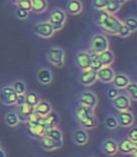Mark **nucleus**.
Returning <instances> with one entry per match:
<instances>
[{
    "label": "nucleus",
    "mask_w": 137,
    "mask_h": 157,
    "mask_svg": "<svg viewBox=\"0 0 137 157\" xmlns=\"http://www.w3.org/2000/svg\"><path fill=\"white\" fill-rule=\"evenodd\" d=\"M79 101H80L81 105H84L86 107L94 109L97 106L98 98L95 95V94H93L92 92H83L80 94Z\"/></svg>",
    "instance_id": "9b49d317"
},
{
    "label": "nucleus",
    "mask_w": 137,
    "mask_h": 157,
    "mask_svg": "<svg viewBox=\"0 0 137 157\" xmlns=\"http://www.w3.org/2000/svg\"><path fill=\"white\" fill-rule=\"evenodd\" d=\"M26 102V94H17V99H16V104L17 106L22 105Z\"/></svg>",
    "instance_id": "79ce46f5"
},
{
    "label": "nucleus",
    "mask_w": 137,
    "mask_h": 157,
    "mask_svg": "<svg viewBox=\"0 0 137 157\" xmlns=\"http://www.w3.org/2000/svg\"><path fill=\"white\" fill-rule=\"evenodd\" d=\"M72 140L75 144L79 146H84L87 143L88 141V135L86 129H78L75 130L73 135H72Z\"/></svg>",
    "instance_id": "a211bd4d"
},
{
    "label": "nucleus",
    "mask_w": 137,
    "mask_h": 157,
    "mask_svg": "<svg viewBox=\"0 0 137 157\" xmlns=\"http://www.w3.org/2000/svg\"><path fill=\"white\" fill-rule=\"evenodd\" d=\"M113 105L119 111H126L131 108V99L125 94H119L113 99Z\"/></svg>",
    "instance_id": "6e6552de"
},
{
    "label": "nucleus",
    "mask_w": 137,
    "mask_h": 157,
    "mask_svg": "<svg viewBox=\"0 0 137 157\" xmlns=\"http://www.w3.org/2000/svg\"><path fill=\"white\" fill-rule=\"evenodd\" d=\"M82 3L79 0H71L67 4V10L70 14L76 15L82 11Z\"/></svg>",
    "instance_id": "393cba45"
},
{
    "label": "nucleus",
    "mask_w": 137,
    "mask_h": 157,
    "mask_svg": "<svg viewBox=\"0 0 137 157\" xmlns=\"http://www.w3.org/2000/svg\"><path fill=\"white\" fill-rule=\"evenodd\" d=\"M112 82L114 83V86L116 89H125L126 86L131 82L129 77L126 76L125 74H117V75H115V77H114Z\"/></svg>",
    "instance_id": "4be33fe9"
},
{
    "label": "nucleus",
    "mask_w": 137,
    "mask_h": 157,
    "mask_svg": "<svg viewBox=\"0 0 137 157\" xmlns=\"http://www.w3.org/2000/svg\"><path fill=\"white\" fill-rule=\"evenodd\" d=\"M17 94L13 90L12 86H4L0 90V101L5 105L16 104Z\"/></svg>",
    "instance_id": "423d86ee"
},
{
    "label": "nucleus",
    "mask_w": 137,
    "mask_h": 157,
    "mask_svg": "<svg viewBox=\"0 0 137 157\" xmlns=\"http://www.w3.org/2000/svg\"><path fill=\"white\" fill-rule=\"evenodd\" d=\"M18 8H21V9H24L26 10H27L28 12L31 10V0H22L21 2H19L18 4Z\"/></svg>",
    "instance_id": "4c0bfd02"
},
{
    "label": "nucleus",
    "mask_w": 137,
    "mask_h": 157,
    "mask_svg": "<svg viewBox=\"0 0 137 157\" xmlns=\"http://www.w3.org/2000/svg\"><path fill=\"white\" fill-rule=\"evenodd\" d=\"M76 118L85 129H93L97 126L98 122L94 115V109L80 104L76 109Z\"/></svg>",
    "instance_id": "f257e3e1"
},
{
    "label": "nucleus",
    "mask_w": 137,
    "mask_h": 157,
    "mask_svg": "<svg viewBox=\"0 0 137 157\" xmlns=\"http://www.w3.org/2000/svg\"><path fill=\"white\" fill-rule=\"evenodd\" d=\"M0 157H6V153L4 151H2L1 149H0Z\"/></svg>",
    "instance_id": "37998d69"
},
{
    "label": "nucleus",
    "mask_w": 137,
    "mask_h": 157,
    "mask_svg": "<svg viewBox=\"0 0 137 157\" xmlns=\"http://www.w3.org/2000/svg\"><path fill=\"white\" fill-rule=\"evenodd\" d=\"M31 10L36 13H42L47 9V1L46 0H31Z\"/></svg>",
    "instance_id": "a878e982"
},
{
    "label": "nucleus",
    "mask_w": 137,
    "mask_h": 157,
    "mask_svg": "<svg viewBox=\"0 0 137 157\" xmlns=\"http://www.w3.org/2000/svg\"><path fill=\"white\" fill-rule=\"evenodd\" d=\"M33 32L42 37H50L54 35V30L53 29V26L49 22H44V23H40L34 25L33 27Z\"/></svg>",
    "instance_id": "0eeeda50"
},
{
    "label": "nucleus",
    "mask_w": 137,
    "mask_h": 157,
    "mask_svg": "<svg viewBox=\"0 0 137 157\" xmlns=\"http://www.w3.org/2000/svg\"><path fill=\"white\" fill-rule=\"evenodd\" d=\"M66 20V14L62 10L56 9L54 10L49 17V23L53 26V29L55 31H58L63 28V25Z\"/></svg>",
    "instance_id": "7ed1b4c3"
},
{
    "label": "nucleus",
    "mask_w": 137,
    "mask_h": 157,
    "mask_svg": "<svg viewBox=\"0 0 137 157\" xmlns=\"http://www.w3.org/2000/svg\"><path fill=\"white\" fill-rule=\"evenodd\" d=\"M108 15H109V13L106 10H99L96 13V15H95V22H96V24L98 25L101 26L105 22V20L107 19Z\"/></svg>",
    "instance_id": "7c9ffc66"
},
{
    "label": "nucleus",
    "mask_w": 137,
    "mask_h": 157,
    "mask_svg": "<svg viewBox=\"0 0 137 157\" xmlns=\"http://www.w3.org/2000/svg\"><path fill=\"white\" fill-rule=\"evenodd\" d=\"M46 128L41 124H27L28 134L35 139H42L45 136Z\"/></svg>",
    "instance_id": "dca6fc26"
},
{
    "label": "nucleus",
    "mask_w": 137,
    "mask_h": 157,
    "mask_svg": "<svg viewBox=\"0 0 137 157\" xmlns=\"http://www.w3.org/2000/svg\"><path fill=\"white\" fill-rule=\"evenodd\" d=\"M12 88L15 91L17 94H26V84L21 82V81H17L12 84Z\"/></svg>",
    "instance_id": "72a5a7b5"
},
{
    "label": "nucleus",
    "mask_w": 137,
    "mask_h": 157,
    "mask_svg": "<svg viewBox=\"0 0 137 157\" xmlns=\"http://www.w3.org/2000/svg\"><path fill=\"white\" fill-rule=\"evenodd\" d=\"M137 151V142H133L130 139H125L117 144V151L123 154H131Z\"/></svg>",
    "instance_id": "1a4fd4ad"
},
{
    "label": "nucleus",
    "mask_w": 137,
    "mask_h": 157,
    "mask_svg": "<svg viewBox=\"0 0 137 157\" xmlns=\"http://www.w3.org/2000/svg\"><path fill=\"white\" fill-rule=\"evenodd\" d=\"M115 1H117V2H119V3H120L121 5L126 1V0H115Z\"/></svg>",
    "instance_id": "a18cd8bd"
},
{
    "label": "nucleus",
    "mask_w": 137,
    "mask_h": 157,
    "mask_svg": "<svg viewBox=\"0 0 137 157\" xmlns=\"http://www.w3.org/2000/svg\"><path fill=\"white\" fill-rule=\"evenodd\" d=\"M105 125L107 126V128L109 129H115L117 126H119V123H117V120L115 116H107L105 119Z\"/></svg>",
    "instance_id": "f704fd0d"
},
{
    "label": "nucleus",
    "mask_w": 137,
    "mask_h": 157,
    "mask_svg": "<svg viewBox=\"0 0 137 157\" xmlns=\"http://www.w3.org/2000/svg\"><path fill=\"white\" fill-rule=\"evenodd\" d=\"M120 7H121V4L119 3L117 1H115V0H109L104 10H106L109 14H112V13H115L119 11Z\"/></svg>",
    "instance_id": "c756f323"
},
{
    "label": "nucleus",
    "mask_w": 137,
    "mask_h": 157,
    "mask_svg": "<svg viewBox=\"0 0 137 157\" xmlns=\"http://www.w3.org/2000/svg\"><path fill=\"white\" fill-rule=\"evenodd\" d=\"M45 136L51 137V139H53L54 140H57V141H62V140H63L62 132L58 128H56V126L51 127V128H46Z\"/></svg>",
    "instance_id": "bb28decb"
},
{
    "label": "nucleus",
    "mask_w": 137,
    "mask_h": 157,
    "mask_svg": "<svg viewBox=\"0 0 137 157\" xmlns=\"http://www.w3.org/2000/svg\"><path fill=\"white\" fill-rule=\"evenodd\" d=\"M136 83L135 82H130L127 86H126V90L130 94V97L132 100H137V90H136Z\"/></svg>",
    "instance_id": "473e14b6"
},
{
    "label": "nucleus",
    "mask_w": 137,
    "mask_h": 157,
    "mask_svg": "<svg viewBox=\"0 0 137 157\" xmlns=\"http://www.w3.org/2000/svg\"><path fill=\"white\" fill-rule=\"evenodd\" d=\"M129 139L133 142H137V128H132L129 133Z\"/></svg>",
    "instance_id": "a19ab883"
},
{
    "label": "nucleus",
    "mask_w": 137,
    "mask_h": 157,
    "mask_svg": "<svg viewBox=\"0 0 137 157\" xmlns=\"http://www.w3.org/2000/svg\"><path fill=\"white\" fill-rule=\"evenodd\" d=\"M131 33V32L129 30V28H128L123 23L120 25L119 29V31H117V35L120 36H122V37H126V36H130Z\"/></svg>",
    "instance_id": "e433bc0d"
},
{
    "label": "nucleus",
    "mask_w": 137,
    "mask_h": 157,
    "mask_svg": "<svg viewBox=\"0 0 137 157\" xmlns=\"http://www.w3.org/2000/svg\"><path fill=\"white\" fill-rule=\"evenodd\" d=\"M119 94V90H117L115 87H112V88H110V89L108 90V92H107V95H108V97H109V98H111V99H114V98H115V97H116Z\"/></svg>",
    "instance_id": "ea45409f"
},
{
    "label": "nucleus",
    "mask_w": 137,
    "mask_h": 157,
    "mask_svg": "<svg viewBox=\"0 0 137 157\" xmlns=\"http://www.w3.org/2000/svg\"><path fill=\"white\" fill-rule=\"evenodd\" d=\"M103 151L107 155H115L117 152V143L113 140H106L103 143Z\"/></svg>",
    "instance_id": "b1692460"
},
{
    "label": "nucleus",
    "mask_w": 137,
    "mask_h": 157,
    "mask_svg": "<svg viewBox=\"0 0 137 157\" xmlns=\"http://www.w3.org/2000/svg\"><path fill=\"white\" fill-rule=\"evenodd\" d=\"M116 120H117V123H119V125L122 127H129L133 124L134 116L129 110L119 111V114L117 115Z\"/></svg>",
    "instance_id": "2eb2a0df"
},
{
    "label": "nucleus",
    "mask_w": 137,
    "mask_h": 157,
    "mask_svg": "<svg viewBox=\"0 0 137 157\" xmlns=\"http://www.w3.org/2000/svg\"><path fill=\"white\" fill-rule=\"evenodd\" d=\"M94 58L102 65V67L110 66L115 60V56L110 50H106V51H103L100 53H97L94 56Z\"/></svg>",
    "instance_id": "ddd939ff"
},
{
    "label": "nucleus",
    "mask_w": 137,
    "mask_h": 157,
    "mask_svg": "<svg viewBox=\"0 0 137 157\" xmlns=\"http://www.w3.org/2000/svg\"><path fill=\"white\" fill-rule=\"evenodd\" d=\"M52 111V106L48 101H40L34 107V112L41 117H45Z\"/></svg>",
    "instance_id": "aec40b11"
},
{
    "label": "nucleus",
    "mask_w": 137,
    "mask_h": 157,
    "mask_svg": "<svg viewBox=\"0 0 137 157\" xmlns=\"http://www.w3.org/2000/svg\"><path fill=\"white\" fill-rule=\"evenodd\" d=\"M90 50L93 51L96 53H100L103 51L108 50L109 48V42L108 39L105 36L102 34H97L91 38L90 43Z\"/></svg>",
    "instance_id": "f03ea898"
},
{
    "label": "nucleus",
    "mask_w": 137,
    "mask_h": 157,
    "mask_svg": "<svg viewBox=\"0 0 137 157\" xmlns=\"http://www.w3.org/2000/svg\"><path fill=\"white\" fill-rule=\"evenodd\" d=\"M58 123H59V116L56 112L51 111L48 115L45 117H42L41 119V124H42L45 128H51L55 127Z\"/></svg>",
    "instance_id": "f3484780"
},
{
    "label": "nucleus",
    "mask_w": 137,
    "mask_h": 157,
    "mask_svg": "<svg viewBox=\"0 0 137 157\" xmlns=\"http://www.w3.org/2000/svg\"><path fill=\"white\" fill-rule=\"evenodd\" d=\"M96 72H97V78H99L103 82H111L115 75V71L113 70L112 67H110V66L102 67Z\"/></svg>",
    "instance_id": "9d476101"
},
{
    "label": "nucleus",
    "mask_w": 137,
    "mask_h": 157,
    "mask_svg": "<svg viewBox=\"0 0 137 157\" xmlns=\"http://www.w3.org/2000/svg\"><path fill=\"white\" fill-rule=\"evenodd\" d=\"M16 16L17 18L21 19V20H24L26 19L27 16H28V11L24 10V9H21V8H18L17 11H16Z\"/></svg>",
    "instance_id": "58836bf2"
},
{
    "label": "nucleus",
    "mask_w": 137,
    "mask_h": 157,
    "mask_svg": "<svg viewBox=\"0 0 137 157\" xmlns=\"http://www.w3.org/2000/svg\"><path fill=\"white\" fill-rule=\"evenodd\" d=\"M34 112V107L30 106L27 103H24L22 105H19L18 106V112L17 115L19 117V120H22V121H26L27 119V117Z\"/></svg>",
    "instance_id": "412c9836"
},
{
    "label": "nucleus",
    "mask_w": 137,
    "mask_h": 157,
    "mask_svg": "<svg viewBox=\"0 0 137 157\" xmlns=\"http://www.w3.org/2000/svg\"><path fill=\"white\" fill-rule=\"evenodd\" d=\"M47 58L52 65L57 67H62L64 66V51L60 48L49 49L47 51Z\"/></svg>",
    "instance_id": "20e7f679"
},
{
    "label": "nucleus",
    "mask_w": 137,
    "mask_h": 157,
    "mask_svg": "<svg viewBox=\"0 0 137 157\" xmlns=\"http://www.w3.org/2000/svg\"><path fill=\"white\" fill-rule=\"evenodd\" d=\"M121 24L122 22H120L115 16H114L113 14H109L101 27L110 35H117V31H119Z\"/></svg>",
    "instance_id": "39448f33"
},
{
    "label": "nucleus",
    "mask_w": 137,
    "mask_h": 157,
    "mask_svg": "<svg viewBox=\"0 0 137 157\" xmlns=\"http://www.w3.org/2000/svg\"><path fill=\"white\" fill-rule=\"evenodd\" d=\"M131 32H135L137 30V21L134 17H129L127 18L123 23Z\"/></svg>",
    "instance_id": "2f4dec72"
},
{
    "label": "nucleus",
    "mask_w": 137,
    "mask_h": 157,
    "mask_svg": "<svg viewBox=\"0 0 137 157\" xmlns=\"http://www.w3.org/2000/svg\"><path fill=\"white\" fill-rule=\"evenodd\" d=\"M92 61V57L87 52H80L76 55V64L83 71L89 69Z\"/></svg>",
    "instance_id": "f8f14e48"
},
{
    "label": "nucleus",
    "mask_w": 137,
    "mask_h": 157,
    "mask_svg": "<svg viewBox=\"0 0 137 157\" xmlns=\"http://www.w3.org/2000/svg\"><path fill=\"white\" fill-rule=\"evenodd\" d=\"M37 78L38 82L47 85L52 82V73L48 68H42L37 73Z\"/></svg>",
    "instance_id": "5701e85b"
},
{
    "label": "nucleus",
    "mask_w": 137,
    "mask_h": 157,
    "mask_svg": "<svg viewBox=\"0 0 137 157\" xmlns=\"http://www.w3.org/2000/svg\"><path fill=\"white\" fill-rule=\"evenodd\" d=\"M62 144H63V141L54 140L46 136H44L42 139V147L45 151H53V150L59 149L62 147Z\"/></svg>",
    "instance_id": "6ab92c4d"
},
{
    "label": "nucleus",
    "mask_w": 137,
    "mask_h": 157,
    "mask_svg": "<svg viewBox=\"0 0 137 157\" xmlns=\"http://www.w3.org/2000/svg\"><path fill=\"white\" fill-rule=\"evenodd\" d=\"M97 78V72L93 69H87L82 72V74L79 77V81L80 82L85 85V86H90L92 85L96 81Z\"/></svg>",
    "instance_id": "4468645a"
},
{
    "label": "nucleus",
    "mask_w": 137,
    "mask_h": 157,
    "mask_svg": "<svg viewBox=\"0 0 137 157\" xmlns=\"http://www.w3.org/2000/svg\"><path fill=\"white\" fill-rule=\"evenodd\" d=\"M40 101V96L36 92H29L26 94V103L32 107H35Z\"/></svg>",
    "instance_id": "c85d7f7f"
},
{
    "label": "nucleus",
    "mask_w": 137,
    "mask_h": 157,
    "mask_svg": "<svg viewBox=\"0 0 137 157\" xmlns=\"http://www.w3.org/2000/svg\"><path fill=\"white\" fill-rule=\"evenodd\" d=\"M5 122L7 124V125L10 126V127H14L16 125H18L19 122V117L17 115L16 112H13V111H10V112H8L5 116Z\"/></svg>",
    "instance_id": "cd10ccee"
},
{
    "label": "nucleus",
    "mask_w": 137,
    "mask_h": 157,
    "mask_svg": "<svg viewBox=\"0 0 137 157\" xmlns=\"http://www.w3.org/2000/svg\"><path fill=\"white\" fill-rule=\"evenodd\" d=\"M131 154H132V156H133V157H136V151H134V152H132Z\"/></svg>",
    "instance_id": "49530a36"
},
{
    "label": "nucleus",
    "mask_w": 137,
    "mask_h": 157,
    "mask_svg": "<svg viewBox=\"0 0 137 157\" xmlns=\"http://www.w3.org/2000/svg\"><path fill=\"white\" fill-rule=\"evenodd\" d=\"M22 0H11V2L12 3H14V4H18L19 2H21Z\"/></svg>",
    "instance_id": "c03bdc74"
},
{
    "label": "nucleus",
    "mask_w": 137,
    "mask_h": 157,
    "mask_svg": "<svg viewBox=\"0 0 137 157\" xmlns=\"http://www.w3.org/2000/svg\"><path fill=\"white\" fill-rule=\"evenodd\" d=\"M108 1L109 0H92V6L98 10H105Z\"/></svg>",
    "instance_id": "c9c22d12"
}]
</instances>
